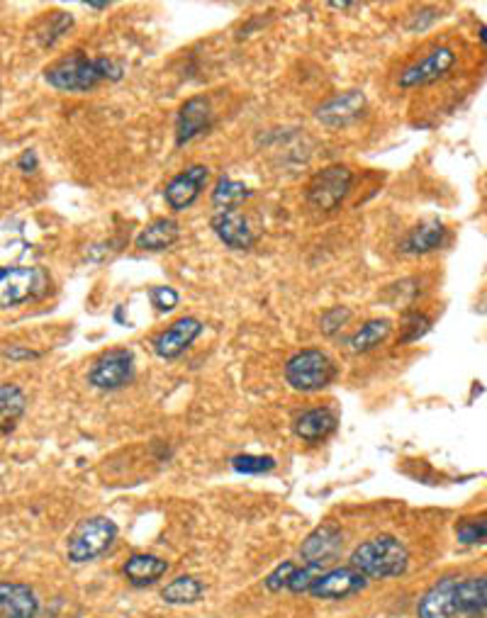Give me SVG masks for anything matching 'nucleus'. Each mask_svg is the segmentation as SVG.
<instances>
[{
  "label": "nucleus",
  "mask_w": 487,
  "mask_h": 618,
  "mask_svg": "<svg viewBox=\"0 0 487 618\" xmlns=\"http://www.w3.org/2000/svg\"><path fill=\"white\" fill-rule=\"evenodd\" d=\"M49 86L64 93H86L93 91L103 81H120L122 66L110 59H88L83 52L69 54L44 71Z\"/></svg>",
  "instance_id": "f257e3e1"
},
{
  "label": "nucleus",
  "mask_w": 487,
  "mask_h": 618,
  "mask_svg": "<svg viewBox=\"0 0 487 618\" xmlns=\"http://www.w3.org/2000/svg\"><path fill=\"white\" fill-rule=\"evenodd\" d=\"M351 567L361 572L366 580H390L405 575L410 567V553L395 536H375L361 543L351 553Z\"/></svg>",
  "instance_id": "f03ea898"
},
{
  "label": "nucleus",
  "mask_w": 487,
  "mask_h": 618,
  "mask_svg": "<svg viewBox=\"0 0 487 618\" xmlns=\"http://www.w3.org/2000/svg\"><path fill=\"white\" fill-rule=\"evenodd\" d=\"M337 378V365L327 353L317 351V348H307V351L295 353L288 363H285V380L293 390L305 392H319L324 387L332 385Z\"/></svg>",
  "instance_id": "7ed1b4c3"
},
{
  "label": "nucleus",
  "mask_w": 487,
  "mask_h": 618,
  "mask_svg": "<svg viewBox=\"0 0 487 618\" xmlns=\"http://www.w3.org/2000/svg\"><path fill=\"white\" fill-rule=\"evenodd\" d=\"M117 538V526L108 516H93V519L81 521L76 526V531L69 536V546H66V553H69L71 563L81 565V563H91V560L100 558L110 546L115 543Z\"/></svg>",
  "instance_id": "20e7f679"
},
{
  "label": "nucleus",
  "mask_w": 487,
  "mask_h": 618,
  "mask_svg": "<svg viewBox=\"0 0 487 618\" xmlns=\"http://www.w3.org/2000/svg\"><path fill=\"white\" fill-rule=\"evenodd\" d=\"M351 183H354V173L346 166L322 168L307 185V202L322 212L337 210L346 195H349Z\"/></svg>",
  "instance_id": "39448f33"
},
{
  "label": "nucleus",
  "mask_w": 487,
  "mask_h": 618,
  "mask_svg": "<svg viewBox=\"0 0 487 618\" xmlns=\"http://www.w3.org/2000/svg\"><path fill=\"white\" fill-rule=\"evenodd\" d=\"M91 385L98 390H120L134 378V356L125 348L103 353L91 368Z\"/></svg>",
  "instance_id": "423d86ee"
},
{
  "label": "nucleus",
  "mask_w": 487,
  "mask_h": 618,
  "mask_svg": "<svg viewBox=\"0 0 487 618\" xmlns=\"http://www.w3.org/2000/svg\"><path fill=\"white\" fill-rule=\"evenodd\" d=\"M368 580L354 567H334V570L322 572L315 582H312L310 592L315 599H329L339 601L346 597H354V594L366 589Z\"/></svg>",
  "instance_id": "0eeeda50"
},
{
  "label": "nucleus",
  "mask_w": 487,
  "mask_h": 618,
  "mask_svg": "<svg viewBox=\"0 0 487 618\" xmlns=\"http://www.w3.org/2000/svg\"><path fill=\"white\" fill-rule=\"evenodd\" d=\"M44 273L39 268H13V271L0 275V309H8L15 305H22L30 297L42 292Z\"/></svg>",
  "instance_id": "6e6552de"
},
{
  "label": "nucleus",
  "mask_w": 487,
  "mask_h": 618,
  "mask_svg": "<svg viewBox=\"0 0 487 618\" xmlns=\"http://www.w3.org/2000/svg\"><path fill=\"white\" fill-rule=\"evenodd\" d=\"M453 64H456V54H453V49L439 47L431 54L424 56L422 61H417V64L407 66V69L400 73V78H397V83H400V88L429 86V83L444 78L446 73L453 69Z\"/></svg>",
  "instance_id": "1a4fd4ad"
},
{
  "label": "nucleus",
  "mask_w": 487,
  "mask_h": 618,
  "mask_svg": "<svg viewBox=\"0 0 487 618\" xmlns=\"http://www.w3.org/2000/svg\"><path fill=\"white\" fill-rule=\"evenodd\" d=\"M207 178H210V168L207 166H190L183 173H178V176H173L164 190L171 210H188V207L200 198V193H203Z\"/></svg>",
  "instance_id": "9d476101"
},
{
  "label": "nucleus",
  "mask_w": 487,
  "mask_h": 618,
  "mask_svg": "<svg viewBox=\"0 0 487 618\" xmlns=\"http://www.w3.org/2000/svg\"><path fill=\"white\" fill-rule=\"evenodd\" d=\"M200 334H203V324H200L198 319L195 317L178 319V322H173L169 329L161 331V334L156 336L154 353L159 358H166V361H173V358L181 356L183 351H188L190 344H193Z\"/></svg>",
  "instance_id": "9b49d317"
},
{
  "label": "nucleus",
  "mask_w": 487,
  "mask_h": 618,
  "mask_svg": "<svg viewBox=\"0 0 487 618\" xmlns=\"http://www.w3.org/2000/svg\"><path fill=\"white\" fill-rule=\"evenodd\" d=\"M458 582L461 577H444L419 599L417 618H458Z\"/></svg>",
  "instance_id": "f8f14e48"
},
{
  "label": "nucleus",
  "mask_w": 487,
  "mask_h": 618,
  "mask_svg": "<svg viewBox=\"0 0 487 618\" xmlns=\"http://www.w3.org/2000/svg\"><path fill=\"white\" fill-rule=\"evenodd\" d=\"M341 546H344L341 528L337 524H322L305 538V543H302V548H300V555H302V560H305V565L324 567V563L337 558Z\"/></svg>",
  "instance_id": "ddd939ff"
},
{
  "label": "nucleus",
  "mask_w": 487,
  "mask_h": 618,
  "mask_svg": "<svg viewBox=\"0 0 487 618\" xmlns=\"http://www.w3.org/2000/svg\"><path fill=\"white\" fill-rule=\"evenodd\" d=\"M363 110H366V95L361 91H349L327 100L317 110V120L327 127H346L356 122L363 115Z\"/></svg>",
  "instance_id": "4468645a"
},
{
  "label": "nucleus",
  "mask_w": 487,
  "mask_h": 618,
  "mask_svg": "<svg viewBox=\"0 0 487 618\" xmlns=\"http://www.w3.org/2000/svg\"><path fill=\"white\" fill-rule=\"evenodd\" d=\"M212 112L210 103L205 98H190L181 105L176 120V146H183L193 142L195 137L205 134L210 129Z\"/></svg>",
  "instance_id": "2eb2a0df"
},
{
  "label": "nucleus",
  "mask_w": 487,
  "mask_h": 618,
  "mask_svg": "<svg viewBox=\"0 0 487 618\" xmlns=\"http://www.w3.org/2000/svg\"><path fill=\"white\" fill-rule=\"evenodd\" d=\"M35 589L20 582H0V618H37Z\"/></svg>",
  "instance_id": "dca6fc26"
},
{
  "label": "nucleus",
  "mask_w": 487,
  "mask_h": 618,
  "mask_svg": "<svg viewBox=\"0 0 487 618\" xmlns=\"http://www.w3.org/2000/svg\"><path fill=\"white\" fill-rule=\"evenodd\" d=\"M212 229H215V234L220 237L222 244L234 251H249L256 241L246 217L237 210L217 212V215L212 217Z\"/></svg>",
  "instance_id": "f3484780"
},
{
  "label": "nucleus",
  "mask_w": 487,
  "mask_h": 618,
  "mask_svg": "<svg viewBox=\"0 0 487 618\" xmlns=\"http://www.w3.org/2000/svg\"><path fill=\"white\" fill-rule=\"evenodd\" d=\"M30 241L25 239V227L20 222H0V275L13 271L27 256Z\"/></svg>",
  "instance_id": "a211bd4d"
},
{
  "label": "nucleus",
  "mask_w": 487,
  "mask_h": 618,
  "mask_svg": "<svg viewBox=\"0 0 487 618\" xmlns=\"http://www.w3.org/2000/svg\"><path fill=\"white\" fill-rule=\"evenodd\" d=\"M122 572H125L127 582L134 584V587H147V584H154L169 572V563L164 558H156V555L137 553L127 560Z\"/></svg>",
  "instance_id": "6ab92c4d"
},
{
  "label": "nucleus",
  "mask_w": 487,
  "mask_h": 618,
  "mask_svg": "<svg viewBox=\"0 0 487 618\" xmlns=\"http://www.w3.org/2000/svg\"><path fill=\"white\" fill-rule=\"evenodd\" d=\"M458 618H478L485 614L487 606V582L485 577H461L458 582Z\"/></svg>",
  "instance_id": "aec40b11"
},
{
  "label": "nucleus",
  "mask_w": 487,
  "mask_h": 618,
  "mask_svg": "<svg viewBox=\"0 0 487 618\" xmlns=\"http://www.w3.org/2000/svg\"><path fill=\"white\" fill-rule=\"evenodd\" d=\"M446 229L439 219H429V222H422L419 227H414L407 239L402 241V251L410 256H424L429 251H436L441 244H444Z\"/></svg>",
  "instance_id": "412c9836"
},
{
  "label": "nucleus",
  "mask_w": 487,
  "mask_h": 618,
  "mask_svg": "<svg viewBox=\"0 0 487 618\" xmlns=\"http://www.w3.org/2000/svg\"><path fill=\"white\" fill-rule=\"evenodd\" d=\"M181 237V227H178V222H173V219H156V222H151L149 227H144L142 232L137 234V239H134V244H137V249L142 251H164L173 246Z\"/></svg>",
  "instance_id": "4be33fe9"
},
{
  "label": "nucleus",
  "mask_w": 487,
  "mask_h": 618,
  "mask_svg": "<svg viewBox=\"0 0 487 618\" xmlns=\"http://www.w3.org/2000/svg\"><path fill=\"white\" fill-rule=\"evenodd\" d=\"M334 429H337V417L329 409H310L295 419V434L307 443L324 441Z\"/></svg>",
  "instance_id": "5701e85b"
},
{
  "label": "nucleus",
  "mask_w": 487,
  "mask_h": 618,
  "mask_svg": "<svg viewBox=\"0 0 487 618\" xmlns=\"http://www.w3.org/2000/svg\"><path fill=\"white\" fill-rule=\"evenodd\" d=\"M27 409L25 392L13 382H0V434L13 431Z\"/></svg>",
  "instance_id": "b1692460"
},
{
  "label": "nucleus",
  "mask_w": 487,
  "mask_h": 618,
  "mask_svg": "<svg viewBox=\"0 0 487 618\" xmlns=\"http://www.w3.org/2000/svg\"><path fill=\"white\" fill-rule=\"evenodd\" d=\"M390 331H393V324H390V319H371V322L363 324V327L358 329L356 334L349 339L351 351H354V353L373 351L375 346H380L385 339H388Z\"/></svg>",
  "instance_id": "393cba45"
},
{
  "label": "nucleus",
  "mask_w": 487,
  "mask_h": 618,
  "mask_svg": "<svg viewBox=\"0 0 487 618\" xmlns=\"http://www.w3.org/2000/svg\"><path fill=\"white\" fill-rule=\"evenodd\" d=\"M203 592H205L203 582L195 580V577H190V575H181V577H176L171 584H166L164 592H161V599L173 606L195 604V601H200V597H203Z\"/></svg>",
  "instance_id": "a878e982"
},
{
  "label": "nucleus",
  "mask_w": 487,
  "mask_h": 618,
  "mask_svg": "<svg viewBox=\"0 0 487 618\" xmlns=\"http://www.w3.org/2000/svg\"><path fill=\"white\" fill-rule=\"evenodd\" d=\"M246 198H251V190L244 183L232 181V178H222L217 183V188L212 190V205L220 212L225 210H237Z\"/></svg>",
  "instance_id": "bb28decb"
},
{
  "label": "nucleus",
  "mask_w": 487,
  "mask_h": 618,
  "mask_svg": "<svg viewBox=\"0 0 487 618\" xmlns=\"http://www.w3.org/2000/svg\"><path fill=\"white\" fill-rule=\"evenodd\" d=\"M232 468L242 475H263V473H271V470L276 468V458H273V455L244 453V455H237V458H232Z\"/></svg>",
  "instance_id": "cd10ccee"
},
{
  "label": "nucleus",
  "mask_w": 487,
  "mask_h": 618,
  "mask_svg": "<svg viewBox=\"0 0 487 618\" xmlns=\"http://www.w3.org/2000/svg\"><path fill=\"white\" fill-rule=\"evenodd\" d=\"M322 572H324L322 565H305V567H302V570H298V567H295L293 577H290V582H288V589H290V592H295V594L310 592L312 582H315L317 577L322 575Z\"/></svg>",
  "instance_id": "c85d7f7f"
},
{
  "label": "nucleus",
  "mask_w": 487,
  "mask_h": 618,
  "mask_svg": "<svg viewBox=\"0 0 487 618\" xmlns=\"http://www.w3.org/2000/svg\"><path fill=\"white\" fill-rule=\"evenodd\" d=\"M456 533H458V541L466 543V546H475V543L485 541L487 524H485V519H478V521L466 519L456 526Z\"/></svg>",
  "instance_id": "c756f323"
},
{
  "label": "nucleus",
  "mask_w": 487,
  "mask_h": 618,
  "mask_svg": "<svg viewBox=\"0 0 487 618\" xmlns=\"http://www.w3.org/2000/svg\"><path fill=\"white\" fill-rule=\"evenodd\" d=\"M351 319V309L349 307H332L329 312L322 314V322H319V327L327 336L337 334L339 329H344L346 324H349Z\"/></svg>",
  "instance_id": "7c9ffc66"
},
{
  "label": "nucleus",
  "mask_w": 487,
  "mask_h": 618,
  "mask_svg": "<svg viewBox=\"0 0 487 618\" xmlns=\"http://www.w3.org/2000/svg\"><path fill=\"white\" fill-rule=\"evenodd\" d=\"M149 300L151 305H154L159 312H171V309L178 307V292L173 288H166V285H161V288H151L149 292Z\"/></svg>",
  "instance_id": "2f4dec72"
},
{
  "label": "nucleus",
  "mask_w": 487,
  "mask_h": 618,
  "mask_svg": "<svg viewBox=\"0 0 487 618\" xmlns=\"http://www.w3.org/2000/svg\"><path fill=\"white\" fill-rule=\"evenodd\" d=\"M293 572H295V565L293 563L278 565L276 570H273L271 575L266 577V589H268V592H281V589L288 587V582H290V577H293Z\"/></svg>",
  "instance_id": "473e14b6"
},
{
  "label": "nucleus",
  "mask_w": 487,
  "mask_h": 618,
  "mask_svg": "<svg viewBox=\"0 0 487 618\" xmlns=\"http://www.w3.org/2000/svg\"><path fill=\"white\" fill-rule=\"evenodd\" d=\"M407 329V334L402 336V341H417L419 336H424L429 331V319L427 317H422V314H412L410 319H407V324H405Z\"/></svg>",
  "instance_id": "72a5a7b5"
},
{
  "label": "nucleus",
  "mask_w": 487,
  "mask_h": 618,
  "mask_svg": "<svg viewBox=\"0 0 487 618\" xmlns=\"http://www.w3.org/2000/svg\"><path fill=\"white\" fill-rule=\"evenodd\" d=\"M18 166H20L25 173H32V171H35V168H37V156H35V151H25V156H22V159L18 161Z\"/></svg>",
  "instance_id": "f704fd0d"
},
{
  "label": "nucleus",
  "mask_w": 487,
  "mask_h": 618,
  "mask_svg": "<svg viewBox=\"0 0 487 618\" xmlns=\"http://www.w3.org/2000/svg\"><path fill=\"white\" fill-rule=\"evenodd\" d=\"M5 356L13 358V361H20V358H37L39 353H35V351H25V348L13 346V348H8V351H5Z\"/></svg>",
  "instance_id": "c9c22d12"
},
{
  "label": "nucleus",
  "mask_w": 487,
  "mask_h": 618,
  "mask_svg": "<svg viewBox=\"0 0 487 618\" xmlns=\"http://www.w3.org/2000/svg\"><path fill=\"white\" fill-rule=\"evenodd\" d=\"M88 8H93V10H105L108 8V3H86Z\"/></svg>",
  "instance_id": "e433bc0d"
}]
</instances>
